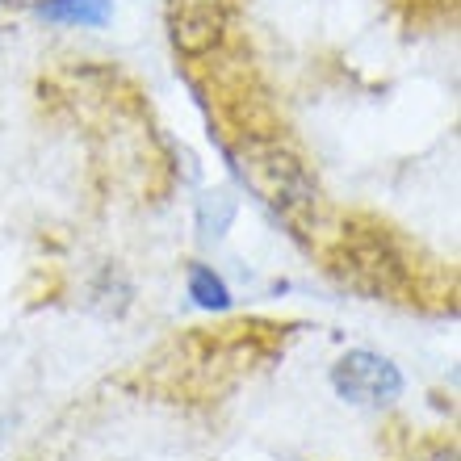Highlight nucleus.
Here are the masks:
<instances>
[{"instance_id":"obj_1","label":"nucleus","mask_w":461,"mask_h":461,"mask_svg":"<svg viewBox=\"0 0 461 461\" xmlns=\"http://www.w3.org/2000/svg\"><path fill=\"white\" fill-rule=\"evenodd\" d=\"M230 164L294 235H306L311 222H319V185L290 147L268 134H243L240 147H230Z\"/></svg>"},{"instance_id":"obj_2","label":"nucleus","mask_w":461,"mask_h":461,"mask_svg":"<svg viewBox=\"0 0 461 461\" xmlns=\"http://www.w3.org/2000/svg\"><path fill=\"white\" fill-rule=\"evenodd\" d=\"M336 273L348 290L365 298H394L407 285V265L382 230L352 227L336 252Z\"/></svg>"},{"instance_id":"obj_3","label":"nucleus","mask_w":461,"mask_h":461,"mask_svg":"<svg viewBox=\"0 0 461 461\" xmlns=\"http://www.w3.org/2000/svg\"><path fill=\"white\" fill-rule=\"evenodd\" d=\"M331 386L344 402H357V407H386L402 394V374L399 365L386 361L382 352L369 348H352L348 357L331 365Z\"/></svg>"},{"instance_id":"obj_4","label":"nucleus","mask_w":461,"mask_h":461,"mask_svg":"<svg viewBox=\"0 0 461 461\" xmlns=\"http://www.w3.org/2000/svg\"><path fill=\"white\" fill-rule=\"evenodd\" d=\"M168 34L189 59L210 55L227 38V0H168Z\"/></svg>"},{"instance_id":"obj_5","label":"nucleus","mask_w":461,"mask_h":461,"mask_svg":"<svg viewBox=\"0 0 461 461\" xmlns=\"http://www.w3.org/2000/svg\"><path fill=\"white\" fill-rule=\"evenodd\" d=\"M110 0H38V17L59 25H80V30H101L110 22Z\"/></svg>"},{"instance_id":"obj_6","label":"nucleus","mask_w":461,"mask_h":461,"mask_svg":"<svg viewBox=\"0 0 461 461\" xmlns=\"http://www.w3.org/2000/svg\"><path fill=\"white\" fill-rule=\"evenodd\" d=\"M235 197L227 194V189H214V194H202L197 197V227H202V235L206 240H222L227 235V227L235 222Z\"/></svg>"},{"instance_id":"obj_7","label":"nucleus","mask_w":461,"mask_h":461,"mask_svg":"<svg viewBox=\"0 0 461 461\" xmlns=\"http://www.w3.org/2000/svg\"><path fill=\"white\" fill-rule=\"evenodd\" d=\"M189 298H194L202 311H227L230 306V290L227 281L206 265H189Z\"/></svg>"},{"instance_id":"obj_8","label":"nucleus","mask_w":461,"mask_h":461,"mask_svg":"<svg viewBox=\"0 0 461 461\" xmlns=\"http://www.w3.org/2000/svg\"><path fill=\"white\" fill-rule=\"evenodd\" d=\"M428 461H461V457H457V449H453V445H449V449H437V453H432V457H428Z\"/></svg>"}]
</instances>
